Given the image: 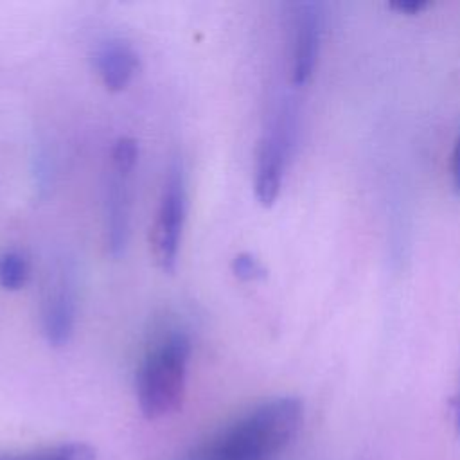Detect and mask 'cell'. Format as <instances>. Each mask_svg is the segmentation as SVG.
I'll use <instances>...</instances> for the list:
<instances>
[{
    "instance_id": "obj_1",
    "label": "cell",
    "mask_w": 460,
    "mask_h": 460,
    "mask_svg": "<svg viewBox=\"0 0 460 460\" xmlns=\"http://www.w3.org/2000/svg\"><path fill=\"white\" fill-rule=\"evenodd\" d=\"M302 417L304 406L296 397L264 401L196 446L183 460H275L298 433Z\"/></svg>"
},
{
    "instance_id": "obj_2",
    "label": "cell",
    "mask_w": 460,
    "mask_h": 460,
    "mask_svg": "<svg viewBox=\"0 0 460 460\" xmlns=\"http://www.w3.org/2000/svg\"><path fill=\"white\" fill-rule=\"evenodd\" d=\"M190 340L181 331L162 336L137 372V399L147 419H160L181 406L187 385Z\"/></svg>"
},
{
    "instance_id": "obj_3",
    "label": "cell",
    "mask_w": 460,
    "mask_h": 460,
    "mask_svg": "<svg viewBox=\"0 0 460 460\" xmlns=\"http://www.w3.org/2000/svg\"><path fill=\"white\" fill-rule=\"evenodd\" d=\"M298 133V110L291 97L277 102L259 140L253 190L262 207H271L282 189Z\"/></svg>"
},
{
    "instance_id": "obj_4",
    "label": "cell",
    "mask_w": 460,
    "mask_h": 460,
    "mask_svg": "<svg viewBox=\"0 0 460 460\" xmlns=\"http://www.w3.org/2000/svg\"><path fill=\"white\" fill-rule=\"evenodd\" d=\"M138 162V144L131 137H120L110 153L104 183V243L111 257H120L128 246L131 223L133 174Z\"/></svg>"
},
{
    "instance_id": "obj_5",
    "label": "cell",
    "mask_w": 460,
    "mask_h": 460,
    "mask_svg": "<svg viewBox=\"0 0 460 460\" xmlns=\"http://www.w3.org/2000/svg\"><path fill=\"white\" fill-rule=\"evenodd\" d=\"M187 217V181L181 162L172 160L167 167L155 223L151 226L153 257L164 273L176 270L181 234Z\"/></svg>"
},
{
    "instance_id": "obj_6",
    "label": "cell",
    "mask_w": 460,
    "mask_h": 460,
    "mask_svg": "<svg viewBox=\"0 0 460 460\" xmlns=\"http://www.w3.org/2000/svg\"><path fill=\"white\" fill-rule=\"evenodd\" d=\"M40 320L41 334L50 347H63L70 341L75 325V279L66 262L47 275Z\"/></svg>"
},
{
    "instance_id": "obj_7",
    "label": "cell",
    "mask_w": 460,
    "mask_h": 460,
    "mask_svg": "<svg viewBox=\"0 0 460 460\" xmlns=\"http://www.w3.org/2000/svg\"><path fill=\"white\" fill-rule=\"evenodd\" d=\"M289 74L293 86H304L316 66L322 32H323V11L318 2H296L291 4L289 14Z\"/></svg>"
},
{
    "instance_id": "obj_8",
    "label": "cell",
    "mask_w": 460,
    "mask_h": 460,
    "mask_svg": "<svg viewBox=\"0 0 460 460\" xmlns=\"http://www.w3.org/2000/svg\"><path fill=\"white\" fill-rule=\"evenodd\" d=\"M93 66L110 92L124 90L138 70V54L124 38H106L93 50Z\"/></svg>"
},
{
    "instance_id": "obj_9",
    "label": "cell",
    "mask_w": 460,
    "mask_h": 460,
    "mask_svg": "<svg viewBox=\"0 0 460 460\" xmlns=\"http://www.w3.org/2000/svg\"><path fill=\"white\" fill-rule=\"evenodd\" d=\"M31 277L29 259L18 250H5L0 253V288L5 291H18L25 288Z\"/></svg>"
},
{
    "instance_id": "obj_10",
    "label": "cell",
    "mask_w": 460,
    "mask_h": 460,
    "mask_svg": "<svg viewBox=\"0 0 460 460\" xmlns=\"http://www.w3.org/2000/svg\"><path fill=\"white\" fill-rule=\"evenodd\" d=\"M93 451L84 444H65L49 451L36 455L18 456V458H0V460H93Z\"/></svg>"
},
{
    "instance_id": "obj_11",
    "label": "cell",
    "mask_w": 460,
    "mask_h": 460,
    "mask_svg": "<svg viewBox=\"0 0 460 460\" xmlns=\"http://www.w3.org/2000/svg\"><path fill=\"white\" fill-rule=\"evenodd\" d=\"M232 271L237 279L244 280V282H252V280H261L266 277V268L261 264V261L248 253H237L232 261Z\"/></svg>"
},
{
    "instance_id": "obj_12",
    "label": "cell",
    "mask_w": 460,
    "mask_h": 460,
    "mask_svg": "<svg viewBox=\"0 0 460 460\" xmlns=\"http://www.w3.org/2000/svg\"><path fill=\"white\" fill-rule=\"evenodd\" d=\"M451 180H453V190L460 196V128L456 131L453 155H451Z\"/></svg>"
},
{
    "instance_id": "obj_13",
    "label": "cell",
    "mask_w": 460,
    "mask_h": 460,
    "mask_svg": "<svg viewBox=\"0 0 460 460\" xmlns=\"http://www.w3.org/2000/svg\"><path fill=\"white\" fill-rule=\"evenodd\" d=\"M429 4L424 0H395L390 2L388 7L397 11V13H404V14H419L420 11H424Z\"/></svg>"
},
{
    "instance_id": "obj_14",
    "label": "cell",
    "mask_w": 460,
    "mask_h": 460,
    "mask_svg": "<svg viewBox=\"0 0 460 460\" xmlns=\"http://www.w3.org/2000/svg\"><path fill=\"white\" fill-rule=\"evenodd\" d=\"M453 419H455V429L460 435V376H458V388H456L455 404H453Z\"/></svg>"
}]
</instances>
